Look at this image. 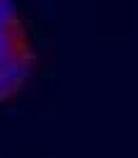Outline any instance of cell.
Returning a JSON list of instances; mask_svg holds the SVG:
<instances>
[{
  "mask_svg": "<svg viewBox=\"0 0 138 158\" xmlns=\"http://www.w3.org/2000/svg\"><path fill=\"white\" fill-rule=\"evenodd\" d=\"M17 22V7L10 0H0V27H12Z\"/></svg>",
  "mask_w": 138,
  "mask_h": 158,
  "instance_id": "cell-1",
  "label": "cell"
},
{
  "mask_svg": "<svg viewBox=\"0 0 138 158\" xmlns=\"http://www.w3.org/2000/svg\"><path fill=\"white\" fill-rule=\"evenodd\" d=\"M12 93H15V88H12V85H10L7 80H5V76H0V100L10 98Z\"/></svg>",
  "mask_w": 138,
  "mask_h": 158,
  "instance_id": "cell-2",
  "label": "cell"
}]
</instances>
